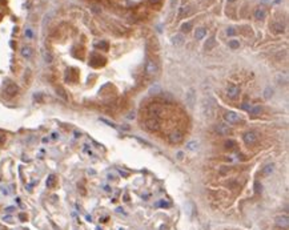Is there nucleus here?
Masks as SVG:
<instances>
[{
  "label": "nucleus",
  "mask_w": 289,
  "mask_h": 230,
  "mask_svg": "<svg viewBox=\"0 0 289 230\" xmlns=\"http://www.w3.org/2000/svg\"><path fill=\"white\" fill-rule=\"evenodd\" d=\"M273 170H274V165H273V164H269V165L264 166V169H262V174H264V176H269V174L273 173Z\"/></svg>",
  "instance_id": "2eb2a0df"
},
{
  "label": "nucleus",
  "mask_w": 289,
  "mask_h": 230,
  "mask_svg": "<svg viewBox=\"0 0 289 230\" xmlns=\"http://www.w3.org/2000/svg\"><path fill=\"white\" fill-rule=\"evenodd\" d=\"M163 112H164V109L161 105H159V104H152V105H149L148 107V115L151 116V117H160V116L163 115Z\"/></svg>",
  "instance_id": "7ed1b4c3"
},
{
  "label": "nucleus",
  "mask_w": 289,
  "mask_h": 230,
  "mask_svg": "<svg viewBox=\"0 0 289 230\" xmlns=\"http://www.w3.org/2000/svg\"><path fill=\"white\" fill-rule=\"evenodd\" d=\"M205 34H207V31L204 30V28H197L196 30V32H195V37L197 39V40H201L205 36Z\"/></svg>",
  "instance_id": "f3484780"
},
{
  "label": "nucleus",
  "mask_w": 289,
  "mask_h": 230,
  "mask_svg": "<svg viewBox=\"0 0 289 230\" xmlns=\"http://www.w3.org/2000/svg\"><path fill=\"white\" fill-rule=\"evenodd\" d=\"M197 148H199V142L197 141H191L186 144V149H188V150H196Z\"/></svg>",
  "instance_id": "a211bd4d"
},
{
  "label": "nucleus",
  "mask_w": 289,
  "mask_h": 230,
  "mask_svg": "<svg viewBox=\"0 0 289 230\" xmlns=\"http://www.w3.org/2000/svg\"><path fill=\"white\" fill-rule=\"evenodd\" d=\"M230 2H235V0H230Z\"/></svg>",
  "instance_id": "473e14b6"
},
{
  "label": "nucleus",
  "mask_w": 289,
  "mask_h": 230,
  "mask_svg": "<svg viewBox=\"0 0 289 230\" xmlns=\"http://www.w3.org/2000/svg\"><path fill=\"white\" fill-rule=\"evenodd\" d=\"M274 224H276L279 228H283V229H287L289 226V218L288 215H279V217L274 218Z\"/></svg>",
  "instance_id": "39448f33"
},
{
  "label": "nucleus",
  "mask_w": 289,
  "mask_h": 230,
  "mask_svg": "<svg viewBox=\"0 0 289 230\" xmlns=\"http://www.w3.org/2000/svg\"><path fill=\"white\" fill-rule=\"evenodd\" d=\"M216 130L220 134H222V136H229V133H230V128L228 125H225V124H219Z\"/></svg>",
  "instance_id": "9d476101"
},
{
  "label": "nucleus",
  "mask_w": 289,
  "mask_h": 230,
  "mask_svg": "<svg viewBox=\"0 0 289 230\" xmlns=\"http://www.w3.org/2000/svg\"><path fill=\"white\" fill-rule=\"evenodd\" d=\"M25 35H27L28 37H32V32H31V30H27V31H25Z\"/></svg>",
  "instance_id": "2f4dec72"
},
{
  "label": "nucleus",
  "mask_w": 289,
  "mask_h": 230,
  "mask_svg": "<svg viewBox=\"0 0 289 230\" xmlns=\"http://www.w3.org/2000/svg\"><path fill=\"white\" fill-rule=\"evenodd\" d=\"M255 17L257 20H262L265 17V11L262 9V8H257L255 11Z\"/></svg>",
  "instance_id": "dca6fc26"
},
{
  "label": "nucleus",
  "mask_w": 289,
  "mask_h": 230,
  "mask_svg": "<svg viewBox=\"0 0 289 230\" xmlns=\"http://www.w3.org/2000/svg\"><path fill=\"white\" fill-rule=\"evenodd\" d=\"M43 56H44V59H45L47 63H51V61H52V57H51V55H49V53L43 52Z\"/></svg>",
  "instance_id": "bb28decb"
},
{
  "label": "nucleus",
  "mask_w": 289,
  "mask_h": 230,
  "mask_svg": "<svg viewBox=\"0 0 289 230\" xmlns=\"http://www.w3.org/2000/svg\"><path fill=\"white\" fill-rule=\"evenodd\" d=\"M161 92V88H160L159 85H156V87H152L151 89H149V94H153V93H160Z\"/></svg>",
  "instance_id": "5701e85b"
},
{
  "label": "nucleus",
  "mask_w": 289,
  "mask_h": 230,
  "mask_svg": "<svg viewBox=\"0 0 289 230\" xmlns=\"http://www.w3.org/2000/svg\"><path fill=\"white\" fill-rule=\"evenodd\" d=\"M182 140V133L179 132V130H175V132H172L169 134V141L172 144H177V142H180Z\"/></svg>",
  "instance_id": "6e6552de"
},
{
  "label": "nucleus",
  "mask_w": 289,
  "mask_h": 230,
  "mask_svg": "<svg viewBox=\"0 0 289 230\" xmlns=\"http://www.w3.org/2000/svg\"><path fill=\"white\" fill-rule=\"evenodd\" d=\"M249 112H251V115L252 116H257L260 112H261V105H255L253 108H251L249 109Z\"/></svg>",
  "instance_id": "aec40b11"
},
{
  "label": "nucleus",
  "mask_w": 289,
  "mask_h": 230,
  "mask_svg": "<svg viewBox=\"0 0 289 230\" xmlns=\"http://www.w3.org/2000/svg\"><path fill=\"white\" fill-rule=\"evenodd\" d=\"M244 142L248 145V147H252V145H255L256 142L258 141V133L253 132V130H249V132H247L244 134Z\"/></svg>",
  "instance_id": "f03ea898"
},
{
  "label": "nucleus",
  "mask_w": 289,
  "mask_h": 230,
  "mask_svg": "<svg viewBox=\"0 0 289 230\" xmlns=\"http://www.w3.org/2000/svg\"><path fill=\"white\" fill-rule=\"evenodd\" d=\"M226 34H228L229 36H232V35H235L236 32H235V30H233V28H228V31H226Z\"/></svg>",
  "instance_id": "c756f323"
},
{
  "label": "nucleus",
  "mask_w": 289,
  "mask_h": 230,
  "mask_svg": "<svg viewBox=\"0 0 289 230\" xmlns=\"http://www.w3.org/2000/svg\"><path fill=\"white\" fill-rule=\"evenodd\" d=\"M145 128L151 132H156V130L160 129V120L156 117H149L147 121H145Z\"/></svg>",
  "instance_id": "20e7f679"
},
{
  "label": "nucleus",
  "mask_w": 289,
  "mask_h": 230,
  "mask_svg": "<svg viewBox=\"0 0 289 230\" xmlns=\"http://www.w3.org/2000/svg\"><path fill=\"white\" fill-rule=\"evenodd\" d=\"M243 108H244V109H247V111H249V109H251L252 107H249V104H248V103H244V104H243Z\"/></svg>",
  "instance_id": "7c9ffc66"
},
{
  "label": "nucleus",
  "mask_w": 289,
  "mask_h": 230,
  "mask_svg": "<svg viewBox=\"0 0 289 230\" xmlns=\"http://www.w3.org/2000/svg\"><path fill=\"white\" fill-rule=\"evenodd\" d=\"M201 113H203V116L208 120L215 119L216 107H215V103L211 98H204L203 100V103H201Z\"/></svg>",
  "instance_id": "f257e3e1"
},
{
  "label": "nucleus",
  "mask_w": 289,
  "mask_h": 230,
  "mask_svg": "<svg viewBox=\"0 0 289 230\" xmlns=\"http://www.w3.org/2000/svg\"><path fill=\"white\" fill-rule=\"evenodd\" d=\"M273 31L276 32V34H281V32H284V25L283 24H279V23H274L273 25Z\"/></svg>",
  "instance_id": "6ab92c4d"
},
{
  "label": "nucleus",
  "mask_w": 289,
  "mask_h": 230,
  "mask_svg": "<svg viewBox=\"0 0 289 230\" xmlns=\"http://www.w3.org/2000/svg\"><path fill=\"white\" fill-rule=\"evenodd\" d=\"M229 47L232 49H237L240 47V41H237V40H230V41H229Z\"/></svg>",
  "instance_id": "4be33fe9"
},
{
  "label": "nucleus",
  "mask_w": 289,
  "mask_h": 230,
  "mask_svg": "<svg viewBox=\"0 0 289 230\" xmlns=\"http://www.w3.org/2000/svg\"><path fill=\"white\" fill-rule=\"evenodd\" d=\"M264 94H265V98H269V97L273 94L272 88H266V89H265V92H264Z\"/></svg>",
  "instance_id": "a878e982"
},
{
  "label": "nucleus",
  "mask_w": 289,
  "mask_h": 230,
  "mask_svg": "<svg viewBox=\"0 0 289 230\" xmlns=\"http://www.w3.org/2000/svg\"><path fill=\"white\" fill-rule=\"evenodd\" d=\"M186 104L189 105V107H193L195 105V94H193V89H191L186 94Z\"/></svg>",
  "instance_id": "f8f14e48"
},
{
  "label": "nucleus",
  "mask_w": 289,
  "mask_h": 230,
  "mask_svg": "<svg viewBox=\"0 0 289 230\" xmlns=\"http://www.w3.org/2000/svg\"><path fill=\"white\" fill-rule=\"evenodd\" d=\"M225 121L228 124H237L240 121V116L237 115L236 112H226L225 116H224Z\"/></svg>",
  "instance_id": "423d86ee"
},
{
  "label": "nucleus",
  "mask_w": 289,
  "mask_h": 230,
  "mask_svg": "<svg viewBox=\"0 0 289 230\" xmlns=\"http://www.w3.org/2000/svg\"><path fill=\"white\" fill-rule=\"evenodd\" d=\"M21 55H23V57H25V59H30L32 56V48L31 47H23V48H21Z\"/></svg>",
  "instance_id": "4468645a"
},
{
  "label": "nucleus",
  "mask_w": 289,
  "mask_h": 230,
  "mask_svg": "<svg viewBox=\"0 0 289 230\" xmlns=\"http://www.w3.org/2000/svg\"><path fill=\"white\" fill-rule=\"evenodd\" d=\"M188 7H182V8H180V13H179V17H182V16H185L186 13H188Z\"/></svg>",
  "instance_id": "393cba45"
},
{
  "label": "nucleus",
  "mask_w": 289,
  "mask_h": 230,
  "mask_svg": "<svg viewBox=\"0 0 289 230\" xmlns=\"http://www.w3.org/2000/svg\"><path fill=\"white\" fill-rule=\"evenodd\" d=\"M255 189H256V193H260L262 190V186H260L258 182H256V184H255Z\"/></svg>",
  "instance_id": "c85d7f7f"
},
{
  "label": "nucleus",
  "mask_w": 289,
  "mask_h": 230,
  "mask_svg": "<svg viewBox=\"0 0 289 230\" xmlns=\"http://www.w3.org/2000/svg\"><path fill=\"white\" fill-rule=\"evenodd\" d=\"M145 71H147L148 75H155L156 71H157V65L153 60H148L147 63V67H145Z\"/></svg>",
  "instance_id": "1a4fd4ad"
},
{
  "label": "nucleus",
  "mask_w": 289,
  "mask_h": 230,
  "mask_svg": "<svg viewBox=\"0 0 289 230\" xmlns=\"http://www.w3.org/2000/svg\"><path fill=\"white\" fill-rule=\"evenodd\" d=\"M224 147H225L226 149H235V148H236V142L233 141V140H226V141L224 142Z\"/></svg>",
  "instance_id": "412c9836"
},
{
  "label": "nucleus",
  "mask_w": 289,
  "mask_h": 230,
  "mask_svg": "<svg viewBox=\"0 0 289 230\" xmlns=\"http://www.w3.org/2000/svg\"><path fill=\"white\" fill-rule=\"evenodd\" d=\"M191 28H192V23H185V24H182L181 30L184 32H189V31H191Z\"/></svg>",
  "instance_id": "b1692460"
},
{
  "label": "nucleus",
  "mask_w": 289,
  "mask_h": 230,
  "mask_svg": "<svg viewBox=\"0 0 289 230\" xmlns=\"http://www.w3.org/2000/svg\"><path fill=\"white\" fill-rule=\"evenodd\" d=\"M171 41H172L173 45H182L184 44V36L182 35H175V36H172Z\"/></svg>",
  "instance_id": "9b49d317"
},
{
  "label": "nucleus",
  "mask_w": 289,
  "mask_h": 230,
  "mask_svg": "<svg viewBox=\"0 0 289 230\" xmlns=\"http://www.w3.org/2000/svg\"><path fill=\"white\" fill-rule=\"evenodd\" d=\"M53 182H55V176H49L48 181H47V185H48V186H52Z\"/></svg>",
  "instance_id": "cd10ccee"
},
{
  "label": "nucleus",
  "mask_w": 289,
  "mask_h": 230,
  "mask_svg": "<svg viewBox=\"0 0 289 230\" xmlns=\"http://www.w3.org/2000/svg\"><path fill=\"white\" fill-rule=\"evenodd\" d=\"M226 94H228L230 98H237V96L240 94L239 87L233 85V84H229V85L226 87Z\"/></svg>",
  "instance_id": "0eeeda50"
},
{
  "label": "nucleus",
  "mask_w": 289,
  "mask_h": 230,
  "mask_svg": "<svg viewBox=\"0 0 289 230\" xmlns=\"http://www.w3.org/2000/svg\"><path fill=\"white\" fill-rule=\"evenodd\" d=\"M5 93L9 94V96H15V94L17 93V87L15 85V84H9V85L7 87V89H5Z\"/></svg>",
  "instance_id": "ddd939ff"
}]
</instances>
